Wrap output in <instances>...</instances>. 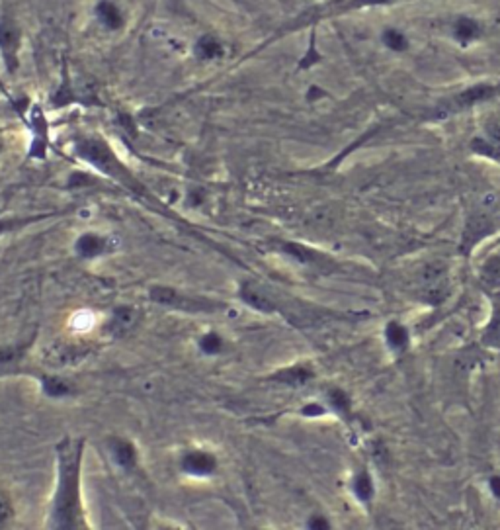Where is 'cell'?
Returning <instances> with one entry per match:
<instances>
[{
  "instance_id": "obj_1",
  "label": "cell",
  "mask_w": 500,
  "mask_h": 530,
  "mask_svg": "<svg viewBox=\"0 0 500 530\" xmlns=\"http://www.w3.org/2000/svg\"><path fill=\"white\" fill-rule=\"evenodd\" d=\"M82 442L65 441L59 446V485L53 503V530L81 529V475Z\"/></svg>"
},
{
  "instance_id": "obj_2",
  "label": "cell",
  "mask_w": 500,
  "mask_h": 530,
  "mask_svg": "<svg viewBox=\"0 0 500 530\" xmlns=\"http://www.w3.org/2000/svg\"><path fill=\"white\" fill-rule=\"evenodd\" d=\"M500 94V82L496 84H491V82H481V84H473L469 89H463L461 92H458L452 98L444 100L442 104L432 110L430 114V120H442V118H448V115L460 114V112H465L469 108L477 106L481 102H487V100L494 98Z\"/></svg>"
},
{
  "instance_id": "obj_3",
  "label": "cell",
  "mask_w": 500,
  "mask_h": 530,
  "mask_svg": "<svg viewBox=\"0 0 500 530\" xmlns=\"http://www.w3.org/2000/svg\"><path fill=\"white\" fill-rule=\"evenodd\" d=\"M76 153L89 161L90 164H94L96 169L104 171L106 174L110 176H115L120 179L121 182H133L131 176L127 174V171L121 167V163L113 157L112 149L106 145L104 141L100 139H84V141H79L76 143Z\"/></svg>"
},
{
  "instance_id": "obj_4",
  "label": "cell",
  "mask_w": 500,
  "mask_h": 530,
  "mask_svg": "<svg viewBox=\"0 0 500 530\" xmlns=\"http://www.w3.org/2000/svg\"><path fill=\"white\" fill-rule=\"evenodd\" d=\"M453 38L460 43L461 47H467L473 41H477L483 35V28L481 22L473 16H458L453 20Z\"/></svg>"
},
{
  "instance_id": "obj_5",
  "label": "cell",
  "mask_w": 500,
  "mask_h": 530,
  "mask_svg": "<svg viewBox=\"0 0 500 530\" xmlns=\"http://www.w3.org/2000/svg\"><path fill=\"white\" fill-rule=\"evenodd\" d=\"M151 298L154 302L164 303V305H174V308H180V310H208L210 305L208 303H200L195 300H190V298H184L180 295L174 290L170 288H164V286H157L151 290Z\"/></svg>"
},
{
  "instance_id": "obj_6",
  "label": "cell",
  "mask_w": 500,
  "mask_h": 530,
  "mask_svg": "<svg viewBox=\"0 0 500 530\" xmlns=\"http://www.w3.org/2000/svg\"><path fill=\"white\" fill-rule=\"evenodd\" d=\"M184 470L192 475H210V473L215 472L217 468V460L215 456H211L210 452H202V450H195V452H190L184 456Z\"/></svg>"
},
{
  "instance_id": "obj_7",
  "label": "cell",
  "mask_w": 500,
  "mask_h": 530,
  "mask_svg": "<svg viewBox=\"0 0 500 530\" xmlns=\"http://www.w3.org/2000/svg\"><path fill=\"white\" fill-rule=\"evenodd\" d=\"M33 147L32 155L43 159L45 157V147H47V125H45V118L40 110H33Z\"/></svg>"
},
{
  "instance_id": "obj_8",
  "label": "cell",
  "mask_w": 500,
  "mask_h": 530,
  "mask_svg": "<svg viewBox=\"0 0 500 530\" xmlns=\"http://www.w3.org/2000/svg\"><path fill=\"white\" fill-rule=\"evenodd\" d=\"M76 251L84 259L98 256V254H102L106 251V239L100 235H94V233H86L76 241Z\"/></svg>"
},
{
  "instance_id": "obj_9",
  "label": "cell",
  "mask_w": 500,
  "mask_h": 530,
  "mask_svg": "<svg viewBox=\"0 0 500 530\" xmlns=\"http://www.w3.org/2000/svg\"><path fill=\"white\" fill-rule=\"evenodd\" d=\"M381 43L393 53H404L411 47V40L407 38V33L397 30V28H385L381 32Z\"/></svg>"
},
{
  "instance_id": "obj_10",
  "label": "cell",
  "mask_w": 500,
  "mask_h": 530,
  "mask_svg": "<svg viewBox=\"0 0 500 530\" xmlns=\"http://www.w3.org/2000/svg\"><path fill=\"white\" fill-rule=\"evenodd\" d=\"M469 151L479 157H487V159L500 164V145L491 141V139H487L484 135H477V137L471 139Z\"/></svg>"
},
{
  "instance_id": "obj_11",
  "label": "cell",
  "mask_w": 500,
  "mask_h": 530,
  "mask_svg": "<svg viewBox=\"0 0 500 530\" xmlns=\"http://www.w3.org/2000/svg\"><path fill=\"white\" fill-rule=\"evenodd\" d=\"M96 14L98 18L102 20V24H106L110 30H118L123 24V18H121L120 9L110 2V0H102L96 6Z\"/></svg>"
},
{
  "instance_id": "obj_12",
  "label": "cell",
  "mask_w": 500,
  "mask_h": 530,
  "mask_svg": "<svg viewBox=\"0 0 500 530\" xmlns=\"http://www.w3.org/2000/svg\"><path fill=\"white\" fill-rule=\"evenodd\" d=\"M241 295H242V300L249 303V305H252L254 310L264 311V313H270V311H274V303L270 302L266 295L262 294V292H258L256 288H252L250 284L242 286Z\"/></svg>"
},
{
  "instance_id": "obj_13",
  "label": "cell",
  "mask_w": 500,
  "mask_h": 530,
  "mask_svg": "<svg viewBox=\"0 0 500 530\" xmlns=\"http://www.w3.org/2000/svg\"><path fill=\"white\" fill-rule=\"evenodd\" d=\"M385 337H387L389 346L397 352L404 351L407 344H409V331H407V327L401 325L399 321H391V323H389L387 329H385Z\"/></svg>"
},
{
  "instance_id": "obj_14",
  "label": "cell",
  "mask_w": 500,
  "mask_h": 530,
  "mask_svg": "<svg viewBox=\"0 0 500 530\" xmlns=\"http://www.w3.org/2000/svg\"><path fill=\"white\" fill-rule=\"evenodd\" d=\"M483 344L494 346L500 351V298L494 300V311H492L491 323L487 325L483 334Z\"/></svg>"
},
{
  "instance_id": "obj_15",
  "label": "cell",
  "mask_w": 500,
  "mask_h": 530,
  "mask_svg": "<svg viewBox=\"0 0 500 530\" xmlns=\"http://www.w3.org/2000/svg\"><path fill=\"white\" fill-rule=\"evenodd\" d=\"M112 452L115 462L123 468H131L135 464V458H137V452H135V446L127 441H113L112 442Z\"/></svg>"
},
{
  "instance_id": "obj_16",
  "label": "cell",
  "mask_w": 500,
  "mask_h": 530,
  "mask_svg": "<svg viewBox=\"0 0 500 530\" xmlns=\"http://www.w3.org/2000/svg\"><path fill=\"white\" fill-rule=\"evenodd\" d=\"M311 378H313V372L305 366L288 368V370H282V372H278V374H275V380L291 383V385H301V383L309 382Z\"/></svg>"
},
{
  "instance_id": "obj_17",
  "label": "cell",
  "mask_w": 500,
  "mask_h": 530,
  "mask_svg": "<svg viewBox=\"0 0 500 530\" xmlns=\"http://www.w3.org/2000/svg\"><path fill=\"white\" fill-rule=\"evenodd\" d=\"M481 280L487 288H499L500 286V256H491L483 264Z\"/></svg>"
},
{
  "instance_id": "obj_18",
  "label": "cell",
  "mask_w": 500,
  "mask_h": 530,
  "mask_svg": "<svg viewBox=\"0 0 500 530\" xmlns=\"http://www.w3.org/2000/svg\"><path fill=\"white\" fill-rule=\"evenodd\" d=\"M195 53H198L202 59H215L223 53V47H221V43H219L215 38L205 35V38H202V40L198 41V45H195Z\"/></svg>"
},
{
  "instance_id": "obj_19",
  "label": "cell",
  "mask_w": 500,
  "mask_h": 530,
  "mask_svg": "<svg viewBox=\"0 0 500 530\" xmlns=\"http://www.w3.org/2000/svg\"><path fill=\"white\" fill-rule=\"evenodd\" d=\"M133 319H135V310H130V308H121L113 313L112 323H110V329L113 333L118 331H127L133 327Z\"/></svg>"
},
{
  "instance_id": "obj_20",
  "label": "cell",
  "mask_w": 500,
  "mask_h": 530,
  "mask_svg": "<svg viewBox=\"0 0 500 530\" xmlns=\"http://www.w3.org/2000/svg\"><path fill=\"white\" fill-rule=\"evenodd\" d=\"M354 493L356 497L363 501V503H368L373 497V481H371L370 473L362 472L354 481Z\"/></svg>"
},
{
  "instance_id": "obj_21",
  "label": "cell",
  "mask_w": 500,
  "mask_h": 530,
  "mask_svg": "<svg viewBox=\"0 0 500 530\" xmlns=\"http://www.w3.org/2000/svg\"><path fill=\"white\" fill-rule=\"evenodd\" d=\"M285 249V253L291 254V256H295L299 262H305V264H311V262L319 261V254L313 253L311 249H307L303 245H297V243H288V245H283Z\"/></svg>"
},
{
  "instance_id": "obj_22",
  "label": "cell",
  "mask_w": 500,
  "mask_h": 530,
  "mask_svg": "<svg viewBox=\"0 0 500 530\" xmlns=\"http://www.w3.org/2000/svg\"><path fill=\"white\" fill-rule=\"evenodd\" d=\"M18 45V33L8 28V26H0V47L10 53V61H14V51Z\"/></svg>"
},
{
  "instance_id": "obj_23",
  "label": "cell",
  "mask_w": 500,
  "mask_h": 530,
  "mask_svg": "<svg viewBox=\"0 0 500 530\" xmlns=\"http://www.w3.org/2000/svg\"><path fill=\"white\" fill-rule=\"evenodd\" d=\"M96 323V319L92 315V311H79V313H74V317L71 319V325H73L74 331H79V333H86L90 331L92 327Z\"/></svg>"
},
{
  "instance_id": "obj_24",
  "label": "cell",
  "mask_w": 500,
  "mask_h": 530,
  "mask_svg": "<svg viewBox=\"0 0 500 530\" xmlns=\"http://www.w3.org/2000/svg\"><path fill=\"white\" fill-rule=\"evenodd\" d=\"M43 392L47 393V395H53V397H61V395H67L71 390L59 378H45L43 380Z\"/></svg>"
},
{
  "instance_id": "obj_25",
  "label": "cell",
  "mask_w": 500,
  "mask_h": 530,
  "mask_svg": "<svg viewBox=\"0 0 500 530\" xmlns=\"http://www.w3.org/2000/svg\"><path fill=\"white\" fill-rule=\"evenodd\" d=\"M329 400H331L332 407L336 409V411L344 413V415L350 413V397H348L346 392H342V390H331Z\"/></svg>"
},
{
  "instance_id": "obj_26",
  "label": "cell",
  "mask_w": 500,
  "mask_h": 530,
  "mask_svg": "<svg viewBox=\"0 0 500 530\" xmlns=\"http://www.w3.org/2000/svg\"><path fill=\"white\" fill-rule=\"evenodd\" d=\"M203 352H208V354H215L223 349V341L219 339L217 333H208L202 339V343H200Z\"/></svg>"
},
{
  "instance_id": "obj_27",
  "label": "cell",
  "mask_w": 500,
  "mask_h": 530,
  "mask_svg": "<svg viewBox=\"0 0 500 530\" xmlns=\"http://www.w3.org/2000/svg\"><path fill=\"white\" fill-rule=\"evenodd\" d=\"M10 517H12V505H10V499L6 497L4 493H0V524L8 522Z\"/></svg>"
},
{
  "instance_id": "obj_28",
  "label": "cell",
  "mask_w": 500,
  "mask_h": 530,
  "mask_svg": "<svg viewBox=\"0 0 500 530\" xmlns=\"http://www.w3.org/2000/svg\"><path fill=\"white\" fill-rule=\"evenodd\" d=\"M307 529L309 530H331V522L326 521L324 517L321 514H315V517H311L309 522H307Z\"/></svg>"
},
{
  "instance_id": "obj_29",
  "label": "cell",
  "mask_w": 500,
  "mask_h": 530,
  "mask_svg": "<svg viewBox=\"0 0 500 530\" xmlns=\"http://www.w3.org/2000/svg\"><path fill=\"white\" fill-rule=\"evenodd\" d=\"M324 413V409L321 407V405H317V403H309V405H305V409H303V415L307 417H317V415H323Z\"/></svg>"
},
{
  "instance_id": "obj_30",
  "label": "cell",
  "mask_w": 500,
  "mask_h": 530,
  "mask_svg": "<svg viewBox=\"0 0 500 530\" xmlns=\"http://www.w3.org/2000/svg\"><path fill=\"white\" fill-rule=\"evenodd\" d=\"M489 485H491L492 495L496 499H500V475H492L491 481H489Z\"/></svg>"
},
{
  "instance_id": "obj_31",
  "label": "cell",
  "mask_w": 500,
  "mask_h": 530,
  "mask_svg": "<svg viewBox=\"0 0 500 530\" xmlns=\"http://www.w3.org/2000/svg\"><path fill=\"white\" fill-rule=\"evenodd\" d=\"M12 359H14V351H8V349H0V364H4V362H10Z\"/></svg>"
},
{
  "instance_id": "obj_32",
  "label": "cell",
  "mask_w": 500,
  "mask_h": 530,
  "mask_svg": "<svg viewBox=\"0 0 500 530\" xmlns=\"http://www.w3.org/2000/svg\"><path fill=\"white\" fill-rule=\"evenodd\" d=\"M10 225H12V223H10V221H0V233H2V231H4V229H8Z\"/></svg>"
},
{
  "instance_id": "obj_33",
  "label": "cell",
  "mask_w": 500,
  "mask_h": 530,
  "mask_svg": "<svg viewBox=\"0 0 500 530\" xmlns=\"http://www.w3.org/2000/svg\"><path fill=\"white\" fill-rule=\"evenodd\" d=\"M0 147H2V145H0Z\"/></svg>"
}]
</instances>
